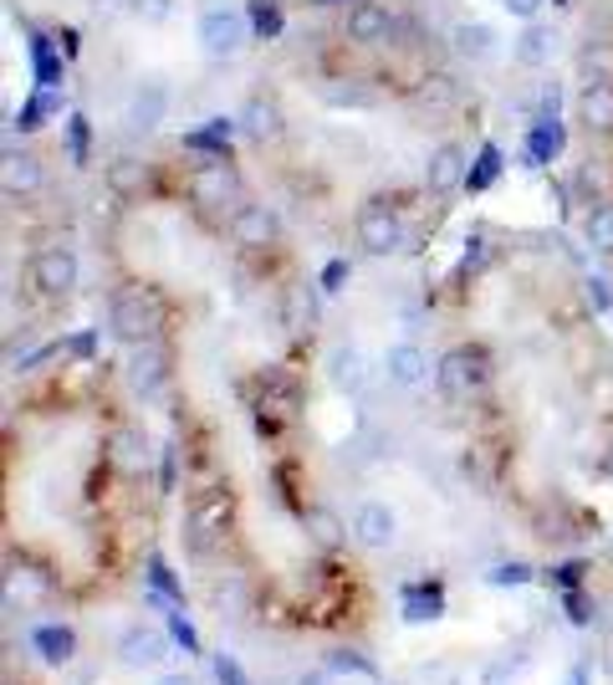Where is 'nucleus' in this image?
<instances>
[{"label": "nucleus", "mask_w": 613, "mask_h": 685, "mask_svg": "<svg viewBox=\"0 0 613 685\" xmlns=\"http://www.w3.org/2000/svg\"><path fill=\"white\" fill-rule=\"evenodd\" d=\"M159 328H164V302L154 297L149 286H123V292L108 302V333H113L118 343H128V348L154 343Z\"/></svg>", "instance_id": "obj_1"}, {"label": "nucleus", "mask_w": 613, "mask_h": 685, "mask_svg": "<svg viewBox=\"0 0 613 685\" xmlns=\"http://www.w3.org/2000/svg\"><path fill=\"white\" fill-rule=\"evenodd\" d=\"M231 512H235L231 491H199L195 502H189V512H184V542H189L195 558H210V552L225 542Z\"/></svg>", "instance_id": "obj_2"}, {"label": "nucleus", "mask_w": 613, "mask_h": 685, "mask_svg": "<svg viewBox=\"0 0 613 685\" xmlns=\"http://www.w3.org/2000/svg\"><path fill=\"white\" fill-rule=\"evenodd\" d=\"M486 379H491V358H486L481 348H450L445 358H440V368H434V384H440V394L445 400H470V394H481Z\"/></svg>", "instance_id": "obj_3"}, {"label": "nucleus", "mask_w": 613, "mask_h": 685, "mask_svg": "<svg viewBox=\"0 0 613 685\" xmlns=\"http://www.w3.org/2000/svg\"><path fill=\"white\" fill-rule=\"evenodd\" d=\"M404 220H399V210L394 205H383V200H373V205H364L358 210V246H364L368 256H394V252H404Z\"/></svg>", "instance_id": "obj_4"}, {"label": "nucleus", "mask_w": 613, "mask_h": 685, "mask_svg": "<svg viewBox=\"0 0 613 685\" xmlns=\"http://www.w3.org/2000/svg\"><path fill=\"white\" fill-rule=\"evenodd\" d=\"M246 36H250V16H241V11L216 5V11L199 16V47L210 51V57H235V51L246 47Z\"/></svg>", "instance_id": "obj_5"}, {"label": "nucleus", "mask_w": 613, "mask_h": 685, "mask_svg": "<svg viewBox=\"0 0 613 685\" xmlns=\"http://www.w3.org/2000/svg\"><path fill=\"white\" fill-rule=\"evenodd\" d=\"M77 277H83V261L72 246H47V252H36L32 261V282L47 292V297H66V292H77Z\"/></svg>", "instance_id": "obj_6"}, {"label": "nucleus", "mask_w": 613, "mask_h": 685, "mask_svg": "<svg viewBox=\"0 0 613 685\" xmlns=\"http://www.w3.org/2000/svg\"><path fill=\"white\" fill-rule=\"evenodd\" d=\"M256 415L266 419V409H271V425H282V419L297 415L302 404V384L286 374V368H261V379H256Z\"/></svg>", "instance_id": "obj_7"}, {"label": "nucleus", "mask_w": 613, "mask_h": 685, "mask_svg": "<svg viewBox=\"0 0 613 685\" xmlns=\"http://www.w3.org/2000/svg\"><path fill=\"white\" fill-rule=\"evenodd\" d=\"M164 384H169V353L159 343H138L128 353V389L154 400V394H164Z\"/></svg>", "instance_id": "obj_8"}, {"label": "nucleus", "mask_w": 613, "mask_h": 685, "mask_svg": "<svg viewBox=\"0 0 613 685\" xmlns=\"http://www.w3.org/2000/svg\"><path fill=\"white\" fill-rule=\"evenodd\" d=\"M399 614H404V624H434V619H445V584H434V578L404 584L399 588Z\"/></svg>", "instance_id": "obj_9"}, {"label": "nucleus", "mask_w": 613, "mask_h": 685, "mask_svg": "<svg viewBox=\"0 0 613 685\" xmlns=\"http://www.w3.org/2000/svg\"><path fill=\"white\" fill-rule=\"evenodd\" d=\"M118 660L128 670H159L169 660V645H164V635L133 624V629H123V639H118Z\"/></svg>", "instance_id": "obj_10"}, {"label": "nucleus", "mask_w": 613, "mask_h": 685, "mask_svg": "<svg viewBox=\"0 0 613 685\" xmlns=\"http://www.w3.org/2000/svg\"><path fill=\"white\" fill-rule=\"evenodd\" d=\"M231 235L246 252H266V246H277V216L266 205H241L231 216Z\"/></svg>", "instance_id": "obj_11"}, {"label": "nucleus", "mask_w": 613, "mask_h": 685, "mask_svg": "<svg viewBox=\"0 0 613 685\" xmlns=\"http://www.w3.org/2000/svg\"><path fill=\"white\" fill-rule=\"evenodd\" d=\"M368 358L358 348H348V343H338V348L328 353V384L338 389V394H364L368 389Z\"/></svg>", "instance_id": "obj_12"}, {"label": "nucleus", "mask_w": 613, "mask_h": 685, "mask_svg": "<svg viewBox=\"0 0 613 685\" xmlns=\"http://www.w3.org/2000/svg\"><path fill=\"white\" fill-rule=\"evenodd\" d=\"M567 144V129H563V118L548 113V118H537L531 123V134H527V149H522V159H527V169H548L557 154H563Z\"/></svg>", "instance_id": "obj_13"}, {"label": "nucleus", "mask_w": 613, "mask_h": 685, "mask_svg": "<svg viewBox=\"0 0 613 685\" xmlns=\"http://www.w3.org/2000/svg\"><path fill=\"white\" fill-rule=\"evenodd\" d=\"M353 537H358L364 548H394L399 517L383 502H364L358 512H353Z\"/></svg>", "instance_id": "obj_14"}, {"label": "nucleus", "mask_w": 613, "mask_h": 685, "mask_svg": "<svg viewBox=\"0 0 613 685\" xmlns=\"http://www.w3.org/2000/svg\"><path fill=\"white\" fill-rule=\"evenodd\" d=\"M189 195H195L199 205H225L235 195V174L225 159H205V164H195V174H189Z\"/></svg>", "instance_id": "obj_15"}, {"label": "nucleus", "mask_w": 613, "mask_h": 685, "mask_svg": "<svg viewBox=\"0 0 613 685\" xmlns=\"http://www.w3.org/2000/svg\"><path fill=\"white\" fill-rule=\"evenodd\" d=\"M164 108H169L164 83H144V87H133V98H128V108H123V118H128V129L149 134V129H159V123H164Z\"/></svg>", "instance_id": "obj_16"}, {"label": "nucleus", "mask_w": 613, "mask_h": 685, "mask_svg": "<svg viewBox=\"0 0 613 685\" xmlns=\"http://www.w3.org/2000/svg\"><path fill=\"white\" fill-rule=\"evenodd\" d=\"M465 154L461 144H440V149L430 154V164H425V184H430L434 195H450V189H461L465 184Z\"/></svg>", "instance_id": "obj_17"}, {"label": "nucleus", "mask_w": 613, "mask_h": 685, "mask_svg": "<svg viewBox=\"0 0 613 685\" xmlns=\"http://www.w3.org/2000/svg\"><path fill=\"white\" fill-rule=\"evenodd\" d=\"M389 32H394V16L383 11L379 0H358V5L348 11V36H353V41L379 47V41H389Z\"/></svg>", "instance_id": "obj_18"}, {"label": "nucleus", "mask_w": 613, "mask_h": 685, "mask_svg": "<svg viewBox=\"0 0 613 685\" xmlns=\"http://www.w3.org/2000/svg\"><path fill=\"white\" fill-rule=\"evenodd\" d=\"M149 440H144V430H128V425H123V430H113L108 435V461H113L118 470H128V476H144V470H149Z\"/></svg>", "instance_id": "obj_19"}, {"label": "nucleus", "mask_w": 613, "mask_h": 685, "mask_svg": "<svg viewBox=\"0 0 613 685\" xmlns=\"http://www.w3.org/2000/svg\"><path fill=\"white\" fill-rule=\"evenodd\" d=\"M383 368H389V379H394L399 389H419L425 374H430V358L419 353V343H394L389 358H383Z\"/></svg>", "instance_id": "obj_20"}, {"label": "nucleus", "mask_w": 613, "mask_h": 685, "mask_svg": "<svg viewBox=\"0 0 613 685\" xmlns=\"http://www.w3.org/2000/svg\"><path fill=\"white\" fill-rule=\"evenodd\" d=\"M32 650L47 660V665H66L77 655V635L66 624H36L32 629Z\"/></svg>", "instance_id": "obj_21"}, {"label": "nucleus", "mask_w": 613, "mask_h": 685, "mask_svg": "<svg viewBox=\"0 0 613 685\" xmlns=\"http://www.w3.org/2000/svg\"><path fill=\"white\" fill-rule=\"evenodd\" d=\"M578 118L593 134H613V83H588L578 98Z\"/></svg>", "instance_id": "obj_22"}, {"label": "nucleus", "mask_w": 613, "mask_h": 685, "mask_svg": "<svg viewBox=\"0 0 613 685\" xmlns=\"http://www.w3.org/2000/svg\"><path fill=\"white\" fill-rule=\"evenodd\" d=\"M235 123H241V118H210L205 129L184 134V149L205 154V159H225V149H231V138H235Z\"/></svg>", "instance_id": "obj_23"}, {"label": "nucleus", "mask_w": 613, "mask_h": 685, "mask_svg": "<svg viewBox=\"0 0 613 685\" xmlns=\"http://www.w3.org/2000/svg\"><path fill=\"white\" fill-rule=\"evenodd\" d=\"M455 51L470 57V62H491L501 51V36L491 32L486 21H461V26H455Z\"/></svg>", "instance_id": "obj_24"}, {"label": "nucleus", "mask_w": 613, "mask_h": 685, "mask_svg": "<svg viewBox=\"0 0 613 685\" xmlns=\"http://www.w3.org/2000/svg\"><path fill=\"white\" fill-rule=\"evenodd\" d=\"M552 51H557V32H552V26H537V21H527V32L516 36V62H522V68H548Z\"/></svg>", "instance_id": "obj_25"}, {"label": "nucleus", "mask_w": 613, "mask_h": 685, "mask_svg": "<svg viewBox=\"0 0 613 685\" xmlns=\"http://www.w3.org/2000/svg\"><path fill=\"white\" fill-rule=\"evenodd\" d=\"M317 318V297H312V286L297 282V286H286V297H282V322H286V333L302 338L307 328H312Z\"/></svg>", "instance_id": "obj_26"}, {"label": "nucleus", "mask_w": 613, "mask_h": 685, "mask_svg": "<svg viewBox=\"0 0 613 685\" xmlns=\"http://www.w3.org/2000/svg\"><path fill=\"white\" fill-rule=\"evenodd\" d=\"M32 77H36V87H62V77H66V62H62V51L51 47V36H32Z\"/></svg>", "instance_id": "obj_27"}, {"label": "nucleus", "mask_w": 613, "mask_h": 685, "mask_svg": "<svg viewBox=\"0 0 613 685\" xmlns=\"http://www.w3.org/2000/svg\"><path fill=\"white\" fill-rule=\"evenodd\" d=\"M241 129H246V138H277L282 134V113H277V102L250 98L246 108H241Z\"/></svg>", "instance_id": "obj_28"}, {"label": "nucleus", "mask_w": 613, "mask_h": 685, "mask_svg": "<svg viewBox=\"0 0 613 685\" xmlns=\"http://www.w3.org/2000/svg\"><path fill=\"white\" fill-rule=\"evenodd\" d=\"M41 164H36L32 154H5V195H32L41 189Z\"/></svg>", "instance_id": "obj_29"}, {"label": "nucleus", "mask_w": 613, "mask_h": 685, "mask_svg": "<svg viewBox=\"0 0 613 685\" xmlns=\"http://www.w3.org/2000/svg\"><path fill=\"white\" fill-rule=\"evenodd\" d=\"M328 670L338 675V681H364V685H379L383 681L379 665H373L368 655H358V650H332L328 655Z\"/></svg>", "instance_id": "obj_30"}, {"label": "nucleus", "mask_w": 613, "mask_h": 685, "mask_svg": "<svg viewBox=\"0 0 613 685\" xmlns=\"http://www.w3.org/2000/svg\"><path fill=\"white\" fill-rule=\"evenodd\" d=\"M496 180H501V149H496V144H481L476 164L465 169V189H470V195H481V189H491Z\"/></svg>", "instance_id": "obj_31"}, {"label": "nucleus", "mask_w": 613, "mask_h": 685, "mask_svg": "<svg viewBox=\"0 0 613 685\" xmlns=\"http://www.w3.org/2000/svg\"><path fill=\"white\" fill-rule=\"evenodd\" d=\"M51 113H57V93H51V87H36L32 98L21 102L16 129H21V134H36V129H41V123H47Z\"/></svg>", "instance_id": "obj_32"}, {"label": "nucleus", "mask_w": 613, "mask_h": 685, "mask_svg": "<svg viewBox=\"0 0 613 685\" xmlns=\"http://www.w3.org/2000/svg\"><path fill=\"white\" fill-rule=\"evenodd\" d=\"M250 32L261 36V41H277V36L286 32V16H282V5L277 0H250Z\"/></svg>", "instance_id": "obj_33"}, {"label": "nucleus", "mask_w": 613, "mask_h": 685, "mask_svg": "<svg viewBox=\"0 0 613 685\" xmlns=\"http://www.w3.org/2000/svg\"><path fill=\"white\" fill-rule=\"evenodd\" d=\"M583 235H588V246L603 256H613V205H593L588 220H583Z\"/></svg>", "instance_id": "obj_34"}, {"label": "nucleus", "mask_w": 613, "mask_h": 685, "mask_svg": "<svg viewBox=\"0 0 613 685\" xmlns=\"http://www.w3.org/2000/svg\"><path fill=\"white\" fill-rule=\"evenodd\" d=\"M307 533H312V542H317V548H338V542L348 537V527H343V522L332 517L328 506H312V512H307Z\"/></svg>", "instance_id": "obj_35"}, {"label": "nucleus", "mask_w": 613, "mask_h": 685, "mask_svg": "<svg viewBox=\"0 0 613 685\" xmlns=\"http://www.w3.org/2000/svg\"><path fill=\"white\" fill-rule=\"evenodd\" d=\"M149 594H159V599H169V603H184V588H180V578L169 573V563L159 558V552H149Z\"/></svg>", "instance_id": "obj_36"}, {"label": "nucleus", "mask_w": 613, "mask_h": 685, "mask_svg": "<svg viewBox=\"0 0 613 685\" xmlns=\"http://www.w3.org/2000/svg\"><path fill=\"white\" fill-rule=\"evenodd\" d=\"M144 180H149V169L138 164V159H113V164H108V184H113L118 195H138Z\"/></svg>", "instance_id": "obj_37"}, {"label": "nucleus", "mask_w": 613, "mask_h": 685, "mask_svg": "<svg viewBox=\"0 0 613 685\" xmlns=\"http://www.w3.org/2000/svg\"><path fill=\"white\" fill-rule=\"evenodd\" d=\"M210 609H216L220 619H225V614H241V609H246V584H241V578L210 584Z\"/></svg>", "instance_id": "obj_38"}, {"label": "nucleus", "mask_w": 613, "mask_h": 685, "mask_svg": "<svg viewBox=\"0 0 613 685\" xmlns=\"http://www.w3.org/2000/svg\"><path fill=\"white\" fill-rule=\"evenodd\" d=\"M563 614H567V624H578V629H588L598 619V603L583 594V588H563Z\"/></svg>", "instance_id": "obj_39"}, {"label": "nucleus", "mask_w": 613, "mask_h": 685, "mask_svg": "<svg viewBox=\"0 0 613 685\" xmlns=\"http://www.w3.org/2000/svg\"><path fill=\"white\" fill-rule=\"evenodd\" d=\"M486 584H491V588H527L531 584V563H522V558H512V563H496V568L486 573Z\"/></svg>", "instance_id": "obj_40"}, {"label": "nucleus", "mask_w": 613, "mask_h": 685, "mask_svg": "<svg viewBox=\"0 0 613 685\" xmlns=\"http://www.w3.org/2000/svg\"><path fill=\"white\" fill-rule=\"evenodd\" d=\"M164 624H169V635H174V645H180L184 655H199V635H195V624L180 614V603H174V609L164 614Z\"/></svg>", "instance_id": "obj_41"}, {"label": "nucleus", "mask_w": 613, "mask_h": 685, "mask_svg": "<svg viewBox=\"0 0 613 685\" xmlns=\"http://www.w3.org/2000/svg\"><path fill=\"white\" fill-rule=\"evenodd\" d=\"M87 138H93L87 118L72 113V118H66V149H72V164H87Z\"/></svg>", "instance_id": "obj_42"}, {"label": "nucleus", "mask_w": 613, "mask_h": 685, "mask_svg": "<svg viewBox=\"0 0 613 685\" xmlns=\"http://www.w3.org/2000/svg\"><path fill=\"white\" fill-rule=\"evenodd\" d=\"M415 685H461V670L450 660H430V665L415 670Z\"/></svg>", "instance_id": "obj_43"}, {"label": "nucleus", "mask_w": 613, "mask_h": 685, "mask_svg": "<svg viewBox=\"0 0 613 685\" xmlns=\"http://www.w3.org/2000/svg\"><path fill=\"white\" fill-rule=\"evenodd\" d=\"M353 282V267H348V256H332L328 267H322V277H317V286L322 292H343V286Z\"/></svg>", "instance_id": "obj_44"}, {"label": "nucleus", "mask_w": 613, "mask_h": 685, "mask_svg": "<svg viewBox=\"0 0 613 685\" xmlns=\"http://www.w3.org/2000/svg\"><path fill=\"white\" fill-rule=\"evenodd\" d=\"M583 72L593 77V83H613V51H583Z\"/></svg>", "instance_id": "obj_45"}, {"label": "nucleus", "mask_w": 613, "mask_h": 685, "mask_svg": "<svg viewBox=\"0 0 613 685\" xmlns=\"http://www.w3.org/2000/svg\"><path fill=\"white\" fill-rule=\"evenodd\" d=\"M588 307H593V313H609L613 307V286H609V277H588Z\"/></svg>", "instance_id": "obj_46"}, {"label": "nucleus", "mask_w": 613, "mask_h": 685, "mask_svg": "<svg viewBox=\"0 0 613 685\" xmlns=\"http://www.w3.org/2000/svg\"><path fill=\"white\" fill-rule=\"evenodd\" d=\"M216 681H220V685H250L246 670L235 665V655H216Z\"/></svg>", "instance_id": "obj_47"}, {"label": "nucleus", "mask_w": 613, "mask_h": 685, "mask_svg": "<svg viewBox=\"0 0 613 685\" xmlns=\"http://www.w3.org/2000/svg\"><path fill=\"white\" fill-rule=\"evenodd\" d=\"M583 573H588V568H583L578 558H573V563H557V568H552V584H557V588H578Z\"/></svg>", "instance_id": "obj_48"}, {"label": "nucleus", "mask_w": 613, "mask_h": 685, "mask_svg": "<svg viewBox=\"0 0 613 685\" xmlns=\"http://www.w3.org/2000/svg\"><path fill=\"white\" fill-rule=\"evenodd\" d=\"M486 261V235H470L465 241V256H461V271H476Z\"/></svg>", "instance_id": "obj_49"}, {"label": "nucleus", "mask_w": 613, "mask_h": 685, "mask_svg": "<svg viewBox=\"0 0 613 685\" xmlns=\"http://www.w3.org/2000/svg\"><path fill=\"white\" fill-rule=\"evenodd\" d=\"M501 5H506L516 21H537V11H542V0H501Z\"/></svg>", "instance_id": "obj_50"}, {"label": "nucleus", "mask_w": 613, "mask_h": 685, "mask_svg": "<svg viewBox=\"0 0 613 685\" xmlns=\"http://www.w3.org/2000/svg\"><path fill=\"white\" fill-rule=\"evenodd\" d=\"M516 665H522V660H516ZM512 660H496V665H491V670H486V675H481V685H506V681H512Z\"/></svg>", "instance_id": "obj_51"}, {"label": "nucleus", "mask_w": 613, "mask_h": 685, "mask_svg": "<svg viewBox=\"0 0 613 685\" xmlns=\"http://www.w3.org/2000/svg\"><path fill=\"white\" fill-rule=\"evenodd\" d=\"M159 491H164V497L174 491V451L159 455Z\"/></svg>", "instance_id": "obj_52"}, {"label": "nucleus", "mask_w": 613, "mask_h": 685, "mask_svg": "<svg viewBox=\"0 0 613 685\" xmlns=\"http://www.w3.org/2000/svg\"><path fill=\"white\" fill-rule=\"evenodd\" d=\"M93 348H98V338H93V333H77L72 343H66V353H72V358H93Z\"/></svg>", "instance_id": "obj_53"}, {"label": "nucleus", "mask_w": 613, "mask_h": 685, "mask_svg": "<svg viewBox=\"0 0 613 685\" xmlns=\"http://www.w3.org/2000/svg\"><path fill=\"white\" fill-rule=\"evenodd\" d=\"M133 11H138V16H149V21H164L169 16V0H138Z\"/></svg>", "instance_id": "obj_54"}, {"label": "nucleus", "mask_w": 613, "mask_h": 685, "mask_svg": "<svg viewBox=\"0 0 613 685\" xmlns=\"http://www.w3.org/2000/svg\"><path fill=\"white\" fill-rule=\"evenodd\" d=\"M297 685H338V675H332V670L322 665V670H312V675H302Z\"/></svg>", "instance_id": "obj_55"}, {"label": "nucleus", "mask_w": 613, "mask_h": 685, "mask_svg": "<svg viewBox=\"0 0 613 685\" xmlns=\"http://www.w3.org/2000/svg\"><path fill=\"white\" fill-rule=\"evenodd\" d=\"M567 685H588V665H583V660L567 670Z\"/></svg>", "instance_id": "obj_56"}, {"label": "nucleus", "mask_w": 613, "mask_h": 685, "mask_svg": "<svg viewBox=\"0 0 613 685\" xmlns=\"http://www.w3.org/2000/svg\"><path fill=\"white\" fill-rule=\"evenodd\" d=\"M159 685H195V681H189L184 670H169V675H159Z\"/></svg>", "instance_id": "obj_57"}, {"label": "nucleus", "mask_w": 613, "mask_h": 685, "mask_svg": "<svg viewBox=\"0 0 613 685\" xmlns=\"http://www.w3.org/2000/svg\"><path fill=\"white\" fill-rule=\"evenodd\" d=\"M603 470H609V476H613V445H609V455H603Z\"/></svg>", "instance_id": "obj_58"}, {"label": "nucleus", "mask_w": 613, "mask_h": 685, "mask_svg": "<svg viewBox=\"0 0 613 685\" xmlns=\"http://www.w3.org/2000/svg\"><path fill=\"white\" fill-rule=\"evenodd\" d=\"M317 5H343V0H317Z\"/></svg>", "instance_id": "obj_59"}, {"label": "nucleus", "mask_w": 613, "mask_h": 685, "mask_svg": "<svg viewBox=\"0 0 613 685\" xmlns=\"http://www.w3.org/2000/svg\"><path fill=\"white\" fill-rule=\"evenodd\" d=\"M557 5H567V0H557Z\"/></svg>", "instance_id": "obj_60"}, {"label": "nucleus", "mask_w": 613, "mask_h": 685, "mask_svg": "<svg viewBox=\"0 0 613 685\" xmlns=\"http://www.w3.org/2000/svg\"><path fill=\"white\" fill-rule=\"evenodd\" d=\"M379 685H383V681H379Z\"/></svg>", "instance_id": "obj_61"}]
</instances>
